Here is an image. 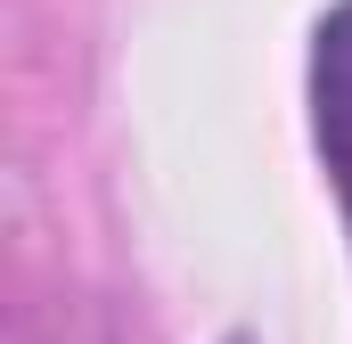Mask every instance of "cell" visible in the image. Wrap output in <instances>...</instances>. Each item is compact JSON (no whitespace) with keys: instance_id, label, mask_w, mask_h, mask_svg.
<instances>
[{"instance_id":"6da1fadb","label":"cell","mask_w":352,"mask_h":344,"mask_svg":"<svg viewBox=\"0 0 352 344\" xmlns=\"http://www.w3.org/2000/svg\"><path fill=\"white\" fill-rule=\"evenodd\" d=\"M311 148L352 238V0H336L311 25Z\"/></svg>"},{"instance_id":"7a4b0ae2","label":"cell","mask_w":352,"mask_h":344,"mask_svg":"<svg viewBox=\"0 0 352 344\" xmlns=\"http://www.w3.org/2000/svg\"><path fill=\"white\" fill-rule=\"evenodd\" d=\"M221 344H254V336H221Z\"/></svg>"}]
</instances>
